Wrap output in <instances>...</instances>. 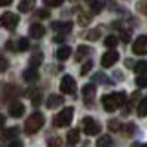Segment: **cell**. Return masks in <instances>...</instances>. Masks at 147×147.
<instances>
[{"label":"cell","mask_w":147,"mask_h":147,"mask_svg":"<svg viewBox=\"0 0 147 147\" xmlns=\"http://www.w3.org/2000/svg\"><path fill=\"white\" fill-rule=\"evenodd\" d=\"M127 102V94L125 93H111V94H104L102 96V105L107 113H113L116 109L125 105Z\"/></svg>","instance_id":"cell-1"},{"label":"cell","mask_w":147,"mask_h":147,"mask_svg":"<svg viewBox=\"0 0 147 147\" xmlns=\"http://www.w3.org/2000/svg\"><path fill=\"white\" fill-rule=\"evenodd\" d=\"M44 122H46V118H44L42 113H33V115L26 120V123H24L26 134H35V133H38L42 129Z\"/></svg>","instance_id":"cell-2"},{"label":"cell","mask_w":147,"mask_h":147,"mask_svg":"<svg viewBox=\"0 0 147 147\" xmlns=\"http://www.w3.org/2000/svg\"><path fill=\"white\" fill-rule=\"evenodd\" d=\"M73 115H75V109H73V107H65V109H62L58 115L53 118V125L55 127H65V125H69L71 120H73Z\"/></svg>","instance_id":"cell-3"},{"label":"cell","mask_w":147,"mask_h":147,"mask_svg":"<svg viewBox=\"0 0 147 147\" xmlns=\"http://www.w3.org/2000/svg\"><path fill=\"white\" fill-rule=\"evenodd\" d=\"M82 129H84V133H86L87 136H96L102 127H100V123L94 120V118L86 116V118L82 120Z\"/></svg>","instance_id":"cell-4"},{"label":"cell","mask_w":147,"mask_h":147,"mask_svg":"<svg viewBox=\"0 0 147 147\" xmlns=\"http://www.w3.org/2000/svg\"><path fill=\"white\" fill-rule=\"evenodd\" d=\"M60 91L64 94H71V96H76V82L75 78L65 75L64 78L60 80Z\"/></svg>","instance_id":"cell-5"},{"label":"cell","mask_w":147,"mask_h":147,"mask_svg":"<svg viewBox=\"0 0 147 147\" xmlns=\"http://www.w3.org/2000/svg\"><path fill=\"white\" fill-rule=\"evenodd\" d=\"M16 26H18V15H15V13H4L2 15V27L4 29L13 31V29H16Z\"/></svg>","instance_id":"cell-6"},{"label":"cell","mask_w":147,"mask_h":147,"mask_svg":"<svg viewBox=\"0 0 147 147\" xmlns=\"http://www.w3.org/2000/svg\"><path fill=\"white\" fill-rule=\"evenodd\" d=\"M133 53L134 55H147V35H140L133 42Z\"/></svg>","instance_id":"cell-7"},{"label":"cell","mask_w":147,"mask_h":147,"mask_svg":"<svg viewBox=\"0 0 147 147\" xmlns=\"http://www.w3.org/2000/svg\"><path fill=\"white\" fill-rule=\"evenodd\" d=\"M118 58H120V56H118L116 51H107V53L102 56V65H104L105 69H109L111 65H115L118 62Z\"/></svg>","instance_id":"cell-8"},{"label":"cell","mask_w":147,"mask_h":147,"mask_svg":"<svg viewBox=\"0 0 147 147\" xmlns=\"http://www.w3.org/2000/svg\"><path fill=\"white\" fill-rule=\"evenodd\" d=\"M51 29L53 31H58V33H69L71 29H73V22H51Z\"/></svg>","instance_id":"cell-9"},{"label":"cell","mask_w":147,"mask_h":147,"mask_svg":"<svg viewBox=\"0 0 147 147\" xmlns=\"http://www.w3.org/2000/svg\"><path fill=\"white\" fill-rule=\"evenodd\" d=\"M26 107L24 104H20V102H13V104H9V116L13 118H20L22 115H24Z\"/></svg>","instance_id":"cell-10"},{"label":"cell","mask_w":147,"mask_h":147,"mask_svg":"<svg viewBox=\"0 0 147 147\" xmlns=\"http://www.w3.org/2000/svg\"><path fill=\"white\" fill-rule=\"evenodd\" d=\"M44 35H46V27H44L42 24H33L31 27H29V36L31 38H42Z\"/></svg>","instance_id":"cell-11"},{"label":"cell","mask_w":147,"mask_h":147,"mask_svg":"<svg viewBox=\"0 0 147 147\" xmlns=\"http://www.w3.org/2000/svg\"><path fill=\"white\" fill-rule=\"evenodd\" d=\"M96 94V86L94 84H87V86H84V89H82V96H84V100L87 102H91V98Z\"/></svg>","instance_id":"cell-12"},{"label":"cell","mask_w":147,"mask_h":147,"mask_svg":"<svg viewBox=\"0 0 147 147\" xmlns=\"http://www.w3.org/2000/svg\"><path fill=\"white\" fill-rule=\"evenodd\" d=\"M22 76H24V80L29 82V84L36 82V80H38V71H36V67H31V65H29L24 73H22Z\"/></svg>","instance_id":"cell-13"},{"label":"cell","mask_w":147,"mask_h":147,"mask_svg":"<svg viewBox=\"0 0 147 147\" xmlns=\"http://www.w3.org/2000/svg\"><path fill=\"white\" fill-rule=\"evenodd\" d=\"M62 104H64V96H62V94H51V96L47 98V102H46L47 109H55V107H60Z\"/></svg>","instance_id":"cell-14"},{"label":"cell","mask_w":147,"mask_h":147,"mask_svg":"<svg viewBox=\"0 0 147 147\" xmlns=\"http://www.w3.org/2000/svg\"><path fill=\"white\" fill-rule=\"evenodd\" d=\"M35 5H36V0H20L18 2V11L20 13H31Z\"/></svg>","instance_id":"cell-15"},{"label":"cell","mask_w":147,"mask_h":147,"mask_svg":"<svg viewBox=\"0 0 147 147\" xmlns=\"http://www.w3.org/2000/svg\"><path fill=\"white\" fill-rule=\"evenodd\" d=\"M71 56V47L69 46H62V47H58V51H56V58L58 60H67Z\"/></svg>","instance_id":"cell-16"},{"label":"cell","mask_w":147,"mask_h":147,"mask_svg":"<svg viewBox=\"0 0 147 147\" xmlns=\"http://www.w3.org/2000/svg\"><path fill=\"white\" fill-rule=\"evenodd\" d=\"M78 138H80V131H78V129L69 131V133H67V136H65V140H67V144H69V145H75L78 142Z\"/></svg>","instance_id":"cell-17"},{"label":"cell","mask_w":147,"mask_h":147,"mask_svg":"<svg viewBox=\"0 0 147 147\" xmlns=\"http://www.w3.org/2000/svg\"><path fill=\"white\" fill-rule=\"evenodd\" d=\"M89 53H91V47H87V46H78V49H76V62H80L84 56H87Z\"/></svg>","instance_id":"cell-18"},{"label":"cell","mask_w":147,"mask_h":147,"mask_svg":"<svg viewBox=\"0 0 147 147\" xmlns=\"http://www.w3.org/2000/svg\"><path fill=\"white\" fill-rule=\"evenodd\" d=\"M42 62H44V55H42V53H35V55L29 58V65H31V67H38Z\"/></svg>","instance_id":"cell-19"},{"label":"cell","mask_w":147,"mask_h":147,"mask_svg":"<svg viewBox=\"0 0 147 147\" xmlns=\"http://www.w3.org/2000/svg\"><path fill=\"white\" fill-rule=\"evenodd\" d=\"M27 96H31L33 107H38V105L42 104V94H40V91H31V94H27Z\"/></svg>","instance_id":"cell-20"},{"label":"cell","mask_w":147,"mask_h":147,"mask_svg":"<svg viewBox=\"0 0 147 147\" xmlns=\"http://www.w3.org/2000/svg\"><path fill=\"white\" fill-rule=\"evenodd\" d=\"M136 113H138V116H147V96H145L144 100H140V102H138Z\"/></svg>","instance_id":"cell-21"},{"label":"cell","mask_w":147,"mask_h":147,"mask_svg":"<svg viewBox=\"0 0 147 147\" xmlns=\"http://www.w3.org/2000/svg\"><path fill=\"white\" fill-rule=\"evenodd\" d=\"M87 2H89V5H91V13L93 15H98L102 11V7H104L100 0H87Z\"/></svg>","instance_id":"cell-22"},{"label":"cell","mask_w":147,"mask_h":147,"mask_svg":"<svg viewBox=\"0 0 147 147\" xmlns=\"http://www.w3.org/2000/svg\"><path fill=\"white\" fill-rule=\"evenodd\" d=\"M107 127H109V131L118 133V131H122V122L120 120H109L107 122Z\"/></svg>","instance_id":"cell-23"},{"label":"cell","mask_w":147,"mask_h":147,"mask_svg":"<svg viewBox=\"0 0 147 147\" xmlns=\"http://www.w3.org/2000/svg\"><path fill=\"white\" fill-rule=\"evenodd\" d=\"M133 69H134V73H136V75H142V73L147 71V62H145V60L138 62V64H134V65H133Z\"/></svg>","instance_id":"cell-24"},{"label":"cell","mask_w":147,"mask_h":147,"mask_svg":"<svg viewBox=\"0 0 147 147\" xmlns=\"http://www.w3.org/2000/svg\"><path fill=\"white\" fill-rule=\"evenodd\" d=\"M16 134H18V129H16V127H13V129H4V133H2V136L5 138V140H11V138H15L16 136Z\"/></svg>","instance_id":"cell-25"},{"label":"cell","mask_w":147,"mask_h":147,"mask_svg":"<svg viewBox=\"0 0 147 147\" xmlns=\"http://www.w3.org/2000/svg\"><path fill=\"white\" fill-rule=\"evenodd\" d=\"M96 145L98 147H105V145H113V138L111 136H102L96 140Z\"/></svg>","instance_id":"cell-26"},{"label":"cell","mask_w":147,"mask_h":147,"mask_svg":"<svg viewBox=\"0 0 147 147\" xmlns=\"http://www.w3.org/2000/svg\"><path fill=\"white\" fill-rule=\"evenodd\" d=\"M86 38H87V40H91V42L98 40V38H100V29H91V31L86 35Z\"/></svg>","instance_id":"cell-27"},{"label":"cell","mask_w":147,"mask_h":147,"mask_svg":"<svg viewBox=\"0 0 147 147\" xmlns=\"http://www.w3.org/2000/svg\"><path fill=\"white\" fill-rule=\"evenodd\" d=\"M91 69H93V60H87L86 64L80 67V75H82V76H84V75H87V73L91 71Z\"/></svg>","instance_id":"cell-28"},{"label":"cell","mask_w":147,"mask_h":147,"mask_svg":"<svg viewBox=\"0 0 147 147\" xmlns=\"http://www.w3.org/2000/svg\"><path fill=\"white\" fill-rule=\"evenodd\" d=\"M104 44H105L107 47H115L116 44H118V38H116L115 35H109V36L105 38V42H104Z\"/></svg>","instance_id":"cell-29"},{"label":"cell","mask_w":147,"mask_h":147,"mask_svg":"<svg viewBox=\"0 0 147 147\" xmlns=\"http://www.w3.org/2000/svg\"><path fill=\"white\" fill-rule=\"evenodd\" d=\"M44 4H46L47 7H60V5L64 4V0H44Z\"/></svg>","instance_id":"cell-30"},{"label":"cell","mask_w":147,"mask_h":147,"mask_svg":"<svg viewBox=\"0 0 147 147\" xmlns=\"http://www.w3.org/2000/svg\"><path fill=\"white\" fill-rule=\"evenodd\" d=\"M91 22V15H80L78 16V24L80 26H87Z\"/></svg>","instance_id":"cell-31"},{"label":"cell","mask_w":147,"mask_h":147,"mask_svg":"<svg viewBox=\"0 0 147 147\" xmlns=\"http://www.w3.org/2000/svg\"><path fill=\"white\" fill-rule=\"evenodd\" d=\"M136 9H138V13H142V15H147V0H144V2H138Z\"/></svg>","instance_id":"cell-32"},{"label":"cell","mask_w":147,"mask_h":147,"mask_svg":"<svg viewBox=\"0 0 147 147\" xmlns=\"http://www.w3.org/2000/svg\"><path fill=\"white\" fill-rule=\"evenodd\" d=\"M29 47V42H27V38H20L18 40V51H26Z\"/></svg>","instance_id":"cell-33"},{"label":"cell","mask_w":147,"mask_h":147,"mask_svg":"<svg viewBox=\"0 0 147 147\" xmlns=\"http://www.w3.org/2000/svg\"><path fill=\"white\" fill-rule=\"evenodd\" d=\"M134 82H136L138 87H147V76H138Z\"/></svg>","instance_id":"cell-34"},{"label":"cell","mask_w":147,"mask_h":147,"mask_svg":"<svg viewBox=\"0 0 147 147\" xmlns=\"http://www.w3.org/2000/svg\"><path fill=\"white\" fill-rule=\"evenodd\" d=\"M36 16L38 18H49V9H40L36 13Z\"/></svg>","instance_id":"cell-35"},{"label":"cell","mask_w":147,"mask_h":147,"mask_svg":"<svg viewBox=\"0 0 147 147\" xmlns=\"http://www.w3.org/2000/svg\"><path fill=\"white\" fill-rule=\"evenodd\" d=\"M129 40H131V35H129V31H123V33H122V42L127 44Z\"/></svg>","instance_id":"cell-36"},{"label":"cell","mask_w":147,"mask_h":147,"mask_svg":"<svg viewBox=\"0 0 147 147\" xmlns=\"http://www.w3.org/2000/svg\"><path fill=\"white\" fill-rule=\"evenodd\" d=\"M94 78H98V82H102V84H107V78H105L104 75H102V73H98V75L94 76Z\"/></svg>","instance_id":"cell-37"},{"label":"cell","mask_w":147,"mask_h":147,"mask_svg":"<svg viewBox=\"0 0 147 147\" xmlns=\"http://www.w3.org/2000/svg\"><path fill=\"white\" fill-rule=\"evenodd\" d=\"M64 40H65V36L62 35V33H60L58 36H55V42H56V44H62V42H64Z\"/></svg>","instance_id":"cell-38"},{"label":"cell","mask_w":147,"mask_h":147,"mask_svg":"<svg viewBox=\"0 0 147 147\" xmlns=\"http://www.w3.org/2000/svg\"><path fill=\"white\" fill-rule=\"evenodd\" d=\"M0 69H2V71H5V69H7V60H5L4 56H2V67H0Z\"/></svg>","instance_id":"cell-39"},{"label":"cell","mask_w":147,"mask_h":147,"mask_svg":"<svg viewBox=\"0 0 147 147\" xmlns=\"http://www.w3.org/2000/svg\"><path fill=\"white\" fill-rule=\"evenodd\" d=\"M13 0H0V5H9Z\"/></svg>","instance_id":"cell-40"},{"label":"cell","mask_w":147,"mask_h":147,"mask_svg":"<svg viewBox=\"0 0 147 147\" xmlns=\"http://www.w3.org/2000/svg\"><path fill=\"white\" fill-rule=\"evenodd\" d=\"M47 144H49V145H58L60 142H58V140H49V142H47Z\"/></svg>","instance_id":"cell-41"},{"label":"cell","mask_w":147,"mask_h":147,"mask_svg":"<svg viewBox=\"0 0 147 147\" xmlns=\"http://www.w3.org/2000/svg\"><path fill=\"white\" fill-rule=\"evenodd\" d=\"M11 147H22V142H13V144H9Z\"/></svg>","instance_id":"cell-42"}]
</instances>
